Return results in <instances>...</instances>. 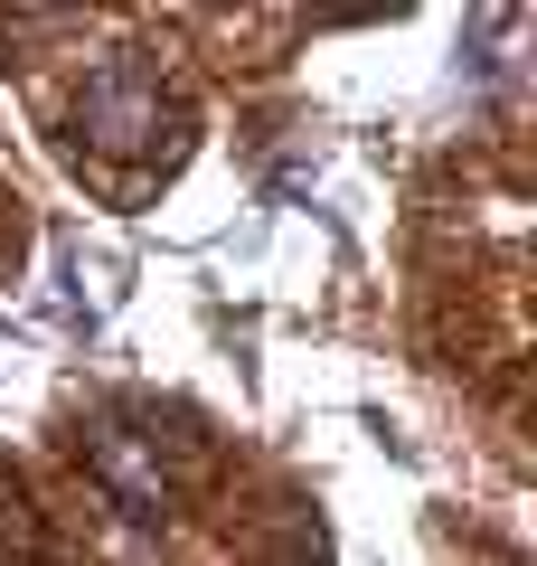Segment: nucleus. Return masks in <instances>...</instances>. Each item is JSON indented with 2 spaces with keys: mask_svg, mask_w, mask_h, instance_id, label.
Segmentation results:
<instances>
[{
  "mask_svg": "<svg viewBox=\"0 0 537 566\" xmlns=\"http://www.w3.org/2000/svg\"><path fill=\"white\" fill-rule=\"evenodd\" d=\"M160 123H170V85H160V66H141V57L85 66V85H76V133L95 142V151L133 161V151H151V142H160Z\"/></svg>",
  "mask_w": 537,
  "mask_h": 566,
  "instance_id": "1",
  "label": "nucleus"
},
{
  "mask_svg": "<svg viewBox=\"0 0 537 566\" xmlns=\"http://www.w3.org/2000/svg\"><path fill=\"white\" fill-rule=\"evenodd\" d=\"M85 463H95V482L114 491L133 520H160V510H170V463H160V444L141 434V424H95Z\"/></svg>",
  "mask_w": 537,
  "mask_h": 566,
  "instance_id": "2",
  "label": "nucleus"
},
{
  "mask_svg": "<svg viewBox=\"0 0 537 566\" xmlns=\"http://www.w3.org/2000/svg\"><path fill=\"white\" fill-rule=\"evenodd\" d=\"M29 528H20V482H10V472H0V566H10V547H20Z\"/></svg>",
  "mask_w": 537,
  "mask_h": 566,
  "instance_id": "3",
  "label": "nucleus"
}]
</instances>
